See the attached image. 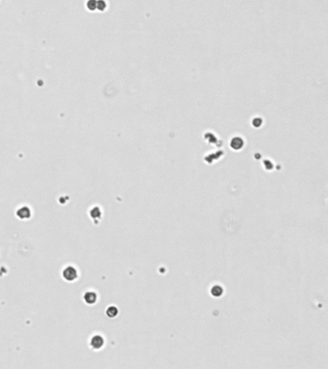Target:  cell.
<instances>
[{"instance_id": "cell-5", "label": "cell", "mask_w": 328, "mask_h": 369, "mask_svg": "<svg viewBox=\"0 0 328 369\" xmlns=\"http://www.w3.org/2000/svg\"><path fill=\"white\" fill-rule=\"evenodd\" d=\"M211 293H212L213 296H215V297H220L223 293V289H222V287L220 286H215L212 287Z\"/></svg>"}, {"instance_id": "cell-3", "label": "cell", "mask_w": 328, "mask_h": 369, "mask_svg": "<svg viewBox=\"0 0 328 369\" xmlns=\"http://www.w3.org/2000/svg\"><path fill=\"white\" fill-rule=\"evenodd\" d=\"M16 215L21 219H27L31 216V211L28 207H22L16 211Z\"/></svg>"}, {"instance_id": "cell-4", "label": "cell", "mask_w": 328, "mask_h": 369, "mask_svg": "<svg viewBox=\"0 0 328 369\" xmlns=\"http://www.w3.org/2000/svg\"><path fill=\"white\" fill-rule=\"evenodd\" d=\"M84 300H85V302L87 304H89V305H92V304H94L96 302L97 295L94 291H88L84 296Z\"/></svg>"}, {"instance_id": "cell-6", "label": "cell", "mask_w": 328, "mask_h": 369, "mask_svg": "<svg viewBox=\"0 0 328 369\" xmlns=\"http://www.w3.org/2000/svg\"><path fill=\"white\" fill-rule=\"evenodd\" d=\"M118 314V309L116 307H110L107 310V315L110 317H114Z\"/></svg>"}, {"instance_id": "cell-1", "label": "cell", "mask_w": 328, "mask_h": 369, "mask_svg": "<svg viewBox=\"0 0 328 369\" xmlns=\"http://www.w3.org/2000/svg\"><path fill=\"white\" fill-rule=\"evenodd\" d=\"M63 277L65 280L68 282H72L77 279L78 277V272L73 266H68L65 267L63 271Z\"/></svg>"}, {"instance_id": "cell-2", "label": "cell", "mask_w": 328, "mask_h": 369, "mask_svg": "<svg viewBox=\"0 0 328 369\" xmlns=\"http://www.w3.org/2000/svg\"><path fill=\"white\" fill-rule=\"evenodd\" d=\"M103 345H104V339H103V338L101 335H96L94 336H92V338L91 340V346L92 347V348L100 349Z\"/></svg>"}, {"instance_id": "cell-7", "label": "cell", "mask_w": 328, "mask_h": 369, "mask_svg": "<svg viewBox=\"0 0 328 369\" xmlns=\"http://www.w3.org/2000/svg\"><path fill=\"white\" fill-rule=\"evenodd\" d=\"M95 5H96V3H95L94 0H90V1L88 2V7H89L90 10H94L95 9Z\"/></svg>"}]
</instances>
